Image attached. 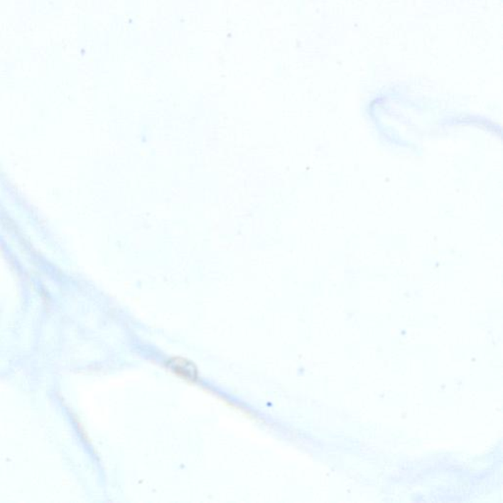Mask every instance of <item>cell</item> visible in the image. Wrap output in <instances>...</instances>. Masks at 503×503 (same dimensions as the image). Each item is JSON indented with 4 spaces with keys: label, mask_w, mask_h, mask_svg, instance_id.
Here are the masks:
<instances>
[{
    "label": "cell",
    "mask_w": 503,
    "mask_h": 503,
    "mask_svg": "<svg viewBox=\"0 0 503 503\" xmlns=\"http://www.w3.org/2000/svg\"><path fill=\"white\" fill-rule=\"evenodd\" d=\"M168 368L171 369L172 373L180 379H186L195 382L198 379V371L196 366L191 361L187 359L180 358V357H174L166 363Z\"/></svg>",
    "instance_id": "1"
}]
</instances>
